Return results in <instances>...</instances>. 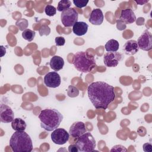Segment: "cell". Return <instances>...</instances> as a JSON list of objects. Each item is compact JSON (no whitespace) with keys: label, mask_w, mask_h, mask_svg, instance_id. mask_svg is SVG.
Instances as JSON below:
<instances>
[{"label":"cell","mask_w":152,"mask_h":152,"mask_svg":"<svg viewBox=\"0 0 152 152\" xmlns=\"http://www.w3.org/2000/svg\"><path fill=\"white\" fill-rule=\"evenodd\" d=\"M68 151L69 152H77L78 150L75 144H71L68 147Z\"/></svg>","instance_id":"31"},{"label":"cell","mask_w":152,"mask_h":152,"mask_svg":"<svg viewBox=\"0 0 152 152\" xmlns=\"http://www.w3.org/2000/svg\"><path fill=\"white\" fill-rule=\"evenodd\" d=\"M122 59V55L118 52H108L104 55L103 62L107 67L116 66Z\"/></svg>","instance_id":"9"},{"label":"cell","mask_w":152,"mask_h":152,"mask_svg":"<svg viewBox=\"0 0 152 152\" xmlns=\"http://www.w3.org/2000/svg\"><path fill=\"white\" fill-rule=\"evenodd\" d=\"M14 119V114L8 105L2 104L0 106V120L4 123H10Z\"/></svg>","instance_id":"12"},{"label":"cell","mask_w":152,"mask_h":152,"mask_svg":"<svg viewBox=\"0 0 152 152\" xmlns=\"http://www.w3.org/2000/svg\"><path fill=\"white\" fill-rule=\"evenodd\" d=\"M87 94L91 103L97 109H106L116 97L114 87L103 81L90 84L87 88Z\"/></svg>","instance_id":"1"},{"label":"cell","mask_w":152,"mask_h":152,"mask_svg":"<svg viewBox=\"0 0 152 152\" xmlns=\"http://www.w3.org/2000/svg\"><path fill=\"white\" fill-rule=\"evenodd\" d=\"M142 147H143V150L145 152H151L152 151V145L149 142L144 144Z\"/></svg>","instance_id":"30"},{"label":"cell","mask_w":152,"mask_h":152,"mask_svg":"<svg viewBox=\"0 0 152 152\" xmlns=\"http://www.w3.org/2000/svg\"><path fill=\"white\" fill-rule=\"evenodd\" d=\"M110 151H127V149L123 145H116L113 147Z\"/></svg>","instance_id":"28"},{"label":"cell","mask_w":152,"mask_h":152,"mask_svg":"<svg viewBox=\"0 0 152 152\" xmlns=\"http://www.w3.org/2000/svg\"><path fill=\"white\" fill-rule=\"evenodd\" d=\"M139 47L137 41L134 40H129L127 41L123 46V50L126 55H133L138 52Z\"/></svg>","instance_id":"15"},{"label":"cell","mask_w":152,"mask_h":152,"mask_svg":"<svg viewBox=\"0 0 152 152\" xmlns=\"http://www.w3.org/2000/svg\"><path fill=\"white\" fill-rule=\"evenodd\" d=\"M74 4L79 8H81L86 7L87 5L88 1H84V0H73Z\"/></svg>","instance_id":"26"},{"label":"cell","mask_w":152,"mask_h":152,"mask_svg":"<svg viewBox=\"0 0 152 152\" xmlns=\"http://www.w3.org/2000/svg\"><path fill=\"white\" fill-rule=\"evenodd\" d=\"M49 65L50 68L55 71H58L63 68L64 65V59L61 56L55 55L50 59Z\"/></svg>","instance_id":"17"},{"label":"cell","mask_w":152,"mask_h":152,"mask_svg":"<svg viewBox=\"0 0 152 152\" xmlns=\"http://www.w3.org/2000/svg\"><path fill=\"white\" fill-rule=\"evenodd\" d=\"M45 84L50 88H56L61 84V77L56 71L47 73L44 77Z\"/></svg>","instance_id":"10"},{"label":"cell","mask_w":152,"mask_h":152,"mask_svg":"<svg viewBox=\"0 0 152 152\" xmlns=\"http://www.w3.org/2000/svg\"><path fill=\"white\" fill-rule=\"evenodd\" d=\"M67 94L70 97H75L78 96L79 90L77 87L73 86H69L67 90Z\"/></svg>","instance_id":"23"},{"label":"cell","mask_w":152,"mask_h":152,"mask_svg":"<svg viewBox=\"0 0 152 152\" xmlns=\"http://www.w3.org/2000/svg\"><path fill=\"white\" fill-rule=\"evenodd\" d=\"M119 19L125 24H129L135 22L137 20L136 16L131 8H126L121 11Z\"/></svg>","instance_id":"13"},{"label":"cell","mask_w":152,"mask_h":152,"mask_svg":"<svg viewBox=\"0 0 152 152\" xmlns=\"http://www.w3.org/2000/svg\"><path fill=\"white\" fill-rule=\"evenodd\" d=\"M28 25V21L25 18L19 19L15 23V26L19 28L20 30L23 31L26 29H27Z\"/></svg>","instance_id":"22"},{"label":"cell","mask_w":152,"mask_h":152,"mask_svg":"<svg viewBox=\"0 0 152 152\" xmlns=\"http://www.w3.org/2000/svg\"><path fill=\"white\" fill-rule=\"evenodd\" d=\"M35 36H36L35 31L28 28L26 29L22 33V37L24 38V39L28 42H31L34 39Z\"/></svg>","instance_id":"20"},{"label":"cell","mask_w":152,"mask_h":152,"mask_svg":"<svg viewBox=\"0 0 152 152\" xmlns=\"http://www.w3.org/2000/svg\"><path fill=\"white\" fill-rule=\"evenodd\" d=\"M148 1H149V0H147V1H135V2L137 4H139V5H144L146 3H147Z\"/></svg>","instance_id":"33"},{"label":"cell","mask_w":152,"mask_h":152,"mask_svg":"<svg viewBox=\"0 0 152 152\" xmlns=\"http://www.w3.org/2000/svg\"><path fill=\"white\" fill-rule=\"evenodd\" d=\"M104 16L102 10L99 8H96L92 10L90 17H89V22L96 26H99L102 24L103 21Z\"/></svg>","instance_id":"14"},{"label":"cell","mask_w":152,"mask_h":152,"mask_svg":"<svg viewBox=\"0 0 152 152\" xmlns=\"http://www.w3.org/2000/svg\"><path fill=\"white\" fill-rule=\"evenodd\" d=\"M87 132L84 123L77 121L73 123L69 128V134L73 138H78Z\"/></svg>","instance_id":"11"},{"label":"cell","mask_w":152,"mask_h":152,"mask_svg":"<svg viewBox=\"0 0 152 152\" xmlns=\"http://www.w3.org/2000/svg\"><path fill=\"white\" fill-rule=\"evenodd\" d=\"M40 126L47 131H52L58 128L63 119V115L56 109H46L39 115Z\"/></svg>","instance_id":"2"},{"label":"cell","mask_w":152,"mask_h":152,"mask_svg":"<svg viewBox=\"0 0 152 152\" xmlns=\"http://www.w3.org/2000/svg\"><path fill=\"white\" fill-rule=\"evenodd\" d=\"M11 126L12 128L16 131H24L26 128L27 125L23 119L16 118L11 122Z\"/></svg>","instance_id":"18"},{"label":"cell","mask_w":152,"mask_h":152,"mask_svg":"<svg viewBox=\"0 0 152 152\" xmlns=\"http://www.w3.org/2000/svg\"><path fill=\"white\" fill-rule=\"evenodd\" d=\"M45 12L47 15L52 17L56 14V8L51 5H47L45 8Z\"/></svg>","instance_id":"24"},{"label":"cell","mask_w":152,"mask_h":152,"mask_svg":"<svg viewBox=\"0 0 152 152\" xmlns=\"http://www.w3.org/2000/svg\"><path fill=\"white\" fill-rule=\"evenodd\" d=\"M144 18L142 17H140L137 19V25H142L144 24Z\"/></svg>","instance_id":"32"},{"label":"cell","mask_w":152,"mask_h":152,"mask_svg":"<svg viewBox=\"0 0 152 152\" xmlns=\"http://www.w3.org/2000/svg\"><path fill=\"white\" fill-rule=\"evenodd\" d=\"M139 49L144 51H148L152 49V35L148 30L144 31L137 40Z\"/></svg>","instance_id":"8"},{"label":"cell","mask_w":152,"mask_h":152,"mask_svg":"<svg viewBox=\"0 0 152 152\" xmlns=\"http://www.w3.org/2000/svg\"><path fill=\"white\" fill-rule=\"evenodd\" d=\"M104 48L107 52H117L119 48V44L116 40L110 39L105 44Z\"/></svg>","instance_id":"19"},{"label":"cell","mask_w":152,"mask_h":152,"mask_svg":"<svg viewBox=\"0 0 152 152\" xmlns=\"http://www.w3.org/2000/svg\"><path fill=\"white\" fill-rule=\"evenodd\" d=\"M71 2L69 0H61L58 4L57 10L58 11L62 12L70 8Z\"/></svg>","instance_id":"21"},{"label":"cell","mask_w":152,"mask_h":152,"mask_svg":"<svg viewBox=\"0 0 152 152\" xmlns=\"http://www.w3.org/2000/svg\"><path fill=\"white\" fill-rule=\"evenodd\" d=\"M10 145L14 152H30L33 150L32 140L24 131L15 132L10 140Z\"/></svg>","instance_id":"3"},{"label":"cell","mask_w":152,"mask_h":152,"mask_svg":"<svg viewBox=\"0 0 152 152\" xmlns=\"http://www.w3.org/2000/svg\"><path fill=\"white\" fill-rule=\"evenodd\" d=\"M51 140L56 144L63 145L69 140V134L64 128H56L51 134Z\"/></svg>","instance_id":"7"},{"label":"cell","mask_w":152,"mask_h":152,"mask_svg":"<svg viewBox=\"0 0 152 152\" xmlns=\"http://www.w3.org/2000/svg\"><path fill=\"white\" fill-rule=\"evenodd\" d=\"M78 14L74 8H69L62 12L61 20L62 24L66 27L73 26L78 21Z\"/></svg>","instance_id":"6"},{"label":"cell","mask_w":152,"mask_h":152,"mask_svg":"<svg viewBox=\"0 0 152 152\" xmlns=\"http://www.w3.org/2000/svg\"><path fill=\"white\" fill-rule=\"evenodd\" d=\"M116 27L119 30H124L126 28V26L122 21L119 19L116 20Z\"/></svg>","instance_id":"29"},{"label":"cell","mask_w":152,"mask_h":152,"mask_svg":"<svg viewBox=\"0 0 152 152\" xmlns=\"http://www.w3.org/2000/svg\"><path fill=\"white\" fill-rule=\"evenodd\" d=\"M39 34L40 36H48L50 33V28L48 26L43 25L39 29Z\"/></svg>","instance_id":"25"},{"label":"cell","mask_w":152,"mask_h":152,"mask_svg":"<svg viewBox=\"0 0 152 152\" xmlns=\"http://www.w3.org/2000/svg\"><path fill=\"white\" fill-rule=\"evenodd\" d=\"M88 24L83 21H77L72 26V31L77 36L84 35L88 30Z\"/></svg>","instance_id":"16"},{"label":"cell","mask_w":152,"mask_h":152,"mask_svg":"<svg viewBox=\"0 0 152 152\" xmlns=\"http://www.w3.org/2000/svg\"><path fill=\"white\" fill-rule=\"evenodd\" d=\"M75 144L81 152L93 151L96 146L94 138L90 132H87L78 138Z\"/></svg>","instance_id":"5"},{"label":"cell","mask_w":152,"mask_h":152,"mask_svg":"<svg viewBox=\"0 0 152 152\" xmlns=\"http://www.w3.org/2000/svg\"><path fill=\"white\" fill-rule=\"evenodd\" d=\"M72 63L78 71L84 73L90 72L96 66L94 56L87 52L83 51L75 53Z\"/></svg>","instance_id":"4"},{"label":"cell","mask_w":152,"mask_h":152,"mask_svg":"<svg viewBox=\"0 0 152 152\" xmlns=\"http://www.w3.org/2000/svg\"><path fill=\"white\" fill-rule=\"evenodd\" d=\"M65 43V40L64 37L62 36H58L55 38V44L58 46H64Z\"/></svg>","instance_id":"27"}]
</instances>
